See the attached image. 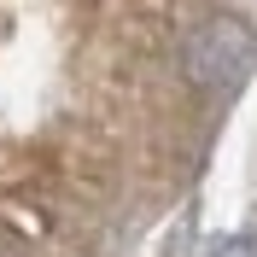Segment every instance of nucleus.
<instances>
[{"label":"nucleus","mask_w":257,"mask_h":257,"mask_svg":"<svg viewBox=\"0 0 257 257\" xmlns=\"http://www.w3.org/2000/svg\"><path fill=\"white\" fill-rule=\"evenodd\" d=\"M251 70H257V30L245 18H234V12L205 18L181 41V76L199 94H234Z\"/></svg>","instance_id":"nucleus-1"},{"label":"nucleus","mask_w":257,"mask_h":257,"mask_svg":"<svg viewBox=\"0 0 257 257\" xmlns=\"http://www.w3.org/2000/svg\"><path fill=\"white\" fill-rule=\"evenodd\" d=\"M205 257H257V234H228V240H216Z\"/></svg>","instance_id":"nucleus-2"}]
</instances>
